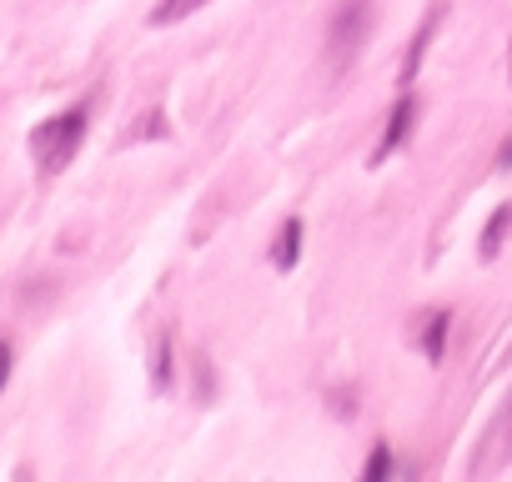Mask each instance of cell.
<instances>
[{"instance_id": "cell-4", "label": "cell", "mask_w": 512, "mask_h": 482, "mask_svg": "<svg viewBox=\"0 0 512 482\" xmlns=\"http://www.w3.org/2000/svg\"><path fill=\"white\" fill-rule=\"evenodd\" d=\"M442 21H447V0H432V11H427V16H422V26L412 31V41H407V56H402V71H397V86H402V91H407V86H417V76H422V61H427V51H432V41H437Z\"/></svg>"}, {"instance_id": "cell-10", "label": "cell", "mask_w": 512, "mask_h": 482, "mask_svg": "<svg viewBox=\"0 0 512 482\" xmlns=\"http://www.w3.org/2000/svg\"><path fill=\"white\" fill-rule=\"evenodd\" d=\"M201 6H206V0H156V6H151V16H146V26H156V31H166V26H181V21H191Z\"/></svg>"}, {"instance_id": "cell-14", "label": "cell", "mask_w": 512, "mask_h": 482, "mask_svg": "<svg viewBox=\"0 0 512 482\" xmlns=\"http://www.w3.org/2000/svg\"><path fill=\"white\" fill-rule=\"evenodd\" d=\"M196 377H201V402H211V362H206V352H196Z\"/></svg>"}, {"instance_id": "cell-12", "label": "cell", "mask_w": 512, "mask_h": 482, "mask_svg": "<svg viewBox=\"0 0 512 482\" xmlns=\"http://www.w3.org/2000/svg\"><path fill=\"white\" fill-rule=\"evenodd\" d=\"M362 477H367V482H382V477H392V447H387V442H377V447L367 452V462H362Z\"/></svg>"}, {"instance_id": "cell-5", "label": "cell", "mask_w": 512, "mask_h": 482, "mask_svg": "<svg viewBox=\"0 0 512 482\" xmlns=\"http://www.w3.org/2000/svg\"><path fill=\"white\" fill-rule=\"evenodd\" d=\"M512 462V402L492 417V427L482 432V452L472 457V467L467 472H477V477H487V472H502Z\"/></svg>"}, {"instance_id": "cell-6", "label": "cell", "mask_w": 512, "mask_h": 482, "mask_svg": "<svg viewBox=\"0 0 512 482\" xmlns=\"http://www.w3.org/2000/svg\"><path fill=\"white\" fill-rule=\"evenodd\" d=\"M302 241H307V221L302 216H287L277 226V236H272V267L277 272H292L302 262Z\"/></svg>"}, {"instance_id": "cell-13", "label": "cell", "mask_w": 512, "mask_h": 482, "mask_svg": "<svg viewBox=\"0 0 512 482\" xmlns=\"http://www.w3.org/2000/svg\"><path fill=\"white\" fill-rule=\"evenodd\" d=\"M11 367H16V347L0 337V392H6V382H11Z\"/></svg>"}, {"instance_id": "cell-9", "label": "cell", "mask_w": 512, "mask_h": 482, "mask_svg": "<svg viewBox=\"0 0 512 482\" xmlns=\"http://www.w3.org/2000/svg\"><path fill=\"white\" fill-rule=\"evenodd\" d=\"M171 382H176V342H171V332H161L156 337V357H151V387L171 392Z\"/></svg>"}, {"instance_id": "cell-3", "label": "cell", "mask_w": 512, "mask_h": 482, "mask_svg": "<svg viewBox=\"0 0 512 482\" xmlns=\"http://www.w3.org/2000/svg\"><path fill=\"white\" fill-rule=\"evenodd\" d=\"M417 121H422V96H417V91L407 86V91L397 96V106H392V116H387V126H382L377 146H372V166H382V161H387L392 151H402Z\"/></svg>"}, {"instance_id": "cell-2", "label": "cell", "mask_w": 512, "mask_h": 482, "mask_svg": "<svg viewBox=\"0 0 512 482\" xmlns=\"http://www.w3.org/2000/svg\"><path fill=\"white\" fill-rule=\"evenodd\" d=\"M86 126H91V101H76V106L46 116V121L31 131V156H36L41 176H61V171L76 161V151H81V141H86Z\"/></svg>"}, {"instance_id": "cell-8", "label": "cell", "mask_w": 512, "mask_h": 482, "mask_svg": "<svg viewBox=\"0 0 512 482\" xmlns=\"http://www.w3.org/2000/svg\"><path fill=\"white\" fill-rule=\"evenodd\" d=\"M507 231H512V201H502L492 216H487V226H482V236H477V247H482V262H492L497 252H502V241H507Z\"/></svg>"}, {"instance_id": "cell-15", "label": "cell", "mask_w": 512, "mask_h": 482, "mask_svg": "<svg viewBox=\"0 0 512 482\" xmlns=\"http://www.w3.org/2000/svg\"><path fill=\"white\" fill-rule=\"evenodd\" d=\"M497 171H512V136H502L497 146Z\"/></svg>"}, {"instance_id": "cell-1", "label": "cell", "mask_w": 512, "mask_h": 482, "mask_svg": "<svg viewBox=\"0 0 512 482\" xmlns=\"http://www.w3.org/2000/svg\"><path fill=\"white\" fill-rule=\"evenodd\" d=\"M377 26V6L372 0H337L332 16H327V36H322V66L332 81L352 76V66L362 61L367 41Z\"/></svg>"}, {"instance_id": "cell-16", "label": "cell", "mask_w": 512, "mask_h": 482, "mask_svg": "<svg viewBox=\"0 0 512 482\" xmlns=\"http://www.w3.org/2000/svg\"><path fill=\"white\" fill-rule=\"evenodd\" d=\"M507 86H512V41H507Z\"/></svg>"}, {"instance_id": "cell-7", "label": "cell", "mask_w": 512, "mask_h": 482, "mask_svg": "<svg viewBox=\"0 0 512 482\" xmlns=\"http://www.w3.org/2000/svg\"><path fill=\"white\" fill-rule=\"evenodd\" d=\"M447 327H452V312H447V307H437V312L417 317V352H422L432 367L447 357Z\"/></svg>"}, {"instance_id": "cell-11", "label": "cell", "mask_w": 512, "mask_h": 482, "mask_svg": "<svg viewBox=\"0 0 512 482\" xmlns=\"http://www.w3.org/2000/svg\"><path fill=\"white\" fill-rule=\"evenodd\" d=\"M146 136H156V141H166L171 136V126H166V111L156 106V111H146V116H136V131H126V146L131 141H146Z\"/></svg>"}]
</instances>
